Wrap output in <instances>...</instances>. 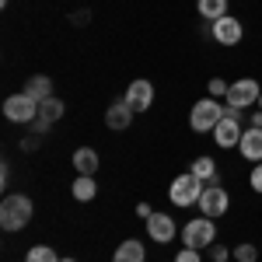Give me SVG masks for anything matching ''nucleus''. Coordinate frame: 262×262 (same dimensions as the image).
<instances>
[{
  "mask_svg": "<svg viewBox=\"0 0 262 262\" xmlns=\"http://www.w3.org/2000/svg\"><path fill=\"white\" fill-rule=\"evenodd\" d=\"M32 213H35L32 200L25 192H11V196H4V203H0V227L4 231H21V227H28Z\"/></svg>",
  "mask_w": 262,
  "mask_h": 262,
  "instance_id": "1",
  "label": "nucleus"
},
{
  "mask_svg": "<svg viewBox=\"0 0 262 262\" xmlns=\"http://www.w3.org/2000/svg\"><path fill=\"white\" fill-rule=\"evenodd\" d=\"M242 108H234V105H227L224 108V119L213 126V140L217 147H238L242 143Z\"/></svg>",
  "mask_w": 262,
  "mask_h": 262,
  "instance_id": "2",
  "label": "nucleus"
},
{
  "mask_svg": "<svg viewBox=\"0 0 262 262\" xmlns=\"http://www.w3.org/2000/svg\"><path fill=\"white\" fill-rule=\"evenodd\" d=\"M224 108L227 105H217V98H203L192 105V116H189V126L196 133H213V126L224 119Z\"/></svg>",
  "mask_w": 262,
  "mask_h": 262,
  "instance_id": "3",
  "label": "nucleus"
},
{
  "mask_svg": "<svg viewBox=\"0 0 262 262\" xmlns=\"http://www.w3.org/2000/svg\"><path fill=\"white\" fill-rule=\"evenodd\" d=\"M203 189H206V182L196 179L192 171H185V175H179V179L171 182L168 196H171V203H175V206H192V203H200Z\"/></svg>",
  "mask_w": 262,
  "mask_h": 262,
  "instance_id": "4",
  "label": "nucleus"
},
{
  "mask_svg": "<svg viewBox=\"0 0 262 262\" xmlns=\"http://www.w3.org/2000/svg\"><path fill=\"white\" fill-rule=\"evenodd\" d=\"M227 206H231V196H227V189H221V179L206 182V189H203V196H200L203 217H210V221H213V217H224Z\"/></svg>",
  "mask_w": 262,
  "mask_h": 262,
  "instance_id": "5",
  "label": "nucleus"
},
{
  "mask_svg": "<svg viewBox=\"0 0 262 262\" xmlns=\"http://www.w3.org/2000/svg\"><path fill=\"white\" fill-rule=\"evenodd\" d=\"M213 238H217V227H213L210 217H196V221H189L182 227L185 248H206V245H213Z\"/></svg>",
  "mask_w": 262,
  "mask_h": 262,
  "instance_id": "6",
  "label": "nucleus"
},
{
  "mask_svg": "<svg viewBox=\"0 0 262 262\" xmlns=\"http://www.w3.org/2000/svg\"><path fill=\"white\" fill-rule=\"evenodd\" d=\"M4 116L11 122H35L39 119V101H32L25 91L21 95H11V98L4 101Z\"/></svg>",
  "mask_w": 262,
  "mask_h": 262,
  "instance_id": "7",
  "label": "nucleus"
},
{
  "mask_svg": "<svg viewBox=\"0 0 262 262\" xmlns=\"http://www.w3.org/2000/svg\"><path fill=\"white\" fill-rule=\"evenodd\" d=\"M259 95H262L259 81L242 77V81H234L231 88H227V105H234V108H248V105H259Z\"/></svg>",
  "mask_w": 262,
  "mask_h": 262,
  "instance_id": "8",
  "label": "nucleus"
},
{
  "mask_svg": "<svg viewBox=\"0 0 262 262\" xmlns=\"http://www.w3.org/2000/svg\"><path fill=\"white\" fill-rule=\"evenodd\" d=\"M210 35L221 42V46H238L242 35H245V25L238 18H231V14H224L221 21H213V25H210Z\"/></svg>",
  "mask_w": 262,
  "mask_h": 262,
  "instance_id": "9",
  "label": "nucleus"
},
{
  "mask_svg": "<svg viewBox=\"0 0 262 262\" xmlns=\"http://www.w3.org/2000/svg\"><path fill=\"white\" fill-rule=\"evenodd\" d=\"M122 98L129 101V108L133 112H147L150 108V101H154V84L150 81H133L129 88H126V95Z\"/></svg>",
  "mask_w": 262,
  "mask_h": 262,
  "instance_id": "10",
  "label": "nucleus"
},
{
  "mask_svg": "<svg viewBox=\"0 0 262 262\" xmlns=\"http://www.w3.org/2000/svg\"><path fill=\"white\" fill-rule=\"evenodd\" d=\"M129 122H133V108H129L126 98H116L105 108V126L108 129H129Z\"/></svg>",
  "mask_w": 262,
  "mask_h": 262,
  "instance_id": "11",
  "label": "nucleus"
},
{
  "mask_svg": "<svg viewBox=\"0 0 262 262\" xmlns=\"http://www.w3.org/2000/svg\"><path fill=\"white\" fill-rule=\"evenodd\" d=\"M147 234H150L154 242L168 245L175 238V221H171L168 213H150V217H147Z\"/></svg>",
  "mask_w": 262,
  "mask_h": 262,
  "instance_id": "12",
  "label": "nucleus"
},
{
  "mask_svg": "<svg viewBox=\"0 0 262 262\" xmlns=\"http://www.w3.org/2000/svg\"><path fill=\"white\" fill-rule=\"evenodd\" d=\"M238 150H242L245 161H262V129H255V126H248L242 133V143H238Z\"/></svg>",
  "mask_w": 262,
  "mask_h": 262,
  "instance_id": "13",
  "label": "nucleus"
},
{
  "mask_svg": "<svg viewBox=\"0 0 262 262\" xmlns=\"http://www.w3.org/2000/svg\"><path fill=\"white\" fill-rule=\"evenodd\" d=\"M25 95L32 101H46L53 98V77H46V74H35V77H28V84H25Z\"/></svg>",
  "mask_w": 262,
  "mask_h": 262,
  "instance_id": "14",
  "label": "nucleus"
},
{
  "mask_svg": "<svg viewBox=\"0 0 262 262\" xmlns=\"http://www.w3.org/2000/svg\"><path fill=\"white\" fill-rule=\"evenodd\" d=\"M112 262H147V248H143L137 238H129V242H122L116 248V259Z\"/></svg>",
  "mask_w": 262,
  "mask_h": 262,
  "instance_id": "15",
  "label": "nucleus"
},
{
  "mask_svg": "<svg viewBox=\"0 0 262 262\" xmlns=\"http://www.w3.org/2000/svg\"><path fill=\"white\" fill-rule=\"evenodd\" d=\"M74 168H77V175H95L98 171V154L91 147H77L74 150Z\"/></svg>",
  "mask_w": 262,
  "mask_h": 262,
  "instance_id": "16",
  "label": "nucleus"
},
{
  "mask_svg": "<svg viewBox=\"0 0 262 262\" xmlns=\"http://www.w3.org/2000/svg\"><path fill=\"white\" fill-rule=\"evenodd\" d=\"M95 196H98L95 175H77V179H74V200L77 203H91Z\"/></svg>",
  "mask_w": 262,
  "mask_h": 262,
  "instance_id": "17",
  "label": "nucleus"
},
{
  "mask_svg": "<svg viewBox=\"0 0 262 262\" xmlns=\"http://www.w3.org/2000/svg\"><path fill=\"white\" fill-rule=\"evenodd\" d=\"M63 112H67V105H63L56 95H53V98H46V101L39 105V119H46L49 126H53L56 119H63Z\"/></svg>",
  "mask_w": 262,
  "mask_h": 262,
  "instance_id": "18",
  "label": "nucleus"
},
{
  "mask_svg": "<svg viewBox=\"0 0 262 262\" xmlns=\"http://www.w3.org/2000/svg\"><path fill=\"white\" fill-rule=\"evenodd\" d=\"M200 14L210 21V25L221 21L224 14H227V0H200Z\"/></svg>",
  "mask_w": 262,
  "mask_h": 262,
  "instance_id": "19",
  "label": "nucleus"
},
{
  "mask_svg": "<svg viewBox=\"0 0 262 262\" xmlns=\"http://www.w3.org/2000/svg\"><path fill=\"white\" fill-rule=\"evenodd\" d=\"M189 171H192L196 179H203V182H213L217 179V161H213V158H196Z\"/></svg>",
  "mask_w": 262,
  "mask_h": 262,
  "instance_id": "20",
  "label": "nucleus"
},
{
  "mask_svg": "<svg viewBox=\"0 0 262 262\" xmlns=\"http://www.w3.org/2000/svg\"><path fill=\"white\" fill-rule=\"evenodd\" d=\"M25 262H60V255L53 252V245H35V248L25 255Z\"/></svg>",
  "mask_w": 262,
  "mask_h": 262,
  "instance_id": "21",
  "label": "nucleus"
},
{
  "mask_svg": "<svg viewBox=\"0 0 262 262\" xmlns=\"http://www.w3.org/2000/svg\"><path fill=\"white\" fill-rule=\"evenodd\" d=\"M231 255H234V259L238 262H259V248H255V245H238V248H234V252H231Z\"/></svg>",
  "mask_w": 262,
  "mask_h": 262,
  "instance_id": "22",
  "label": "nucleus"
},
{
  "mask_svg": "<svg viewBox=\"0 0 262 262\" xmlns=\"http://www.w3.org/2000/svg\"><path fill=\"white\" fill-rule=\"evenodd\" d=\"M206 88H210V98H227V88H231V84L221 81V77H213V81L206 84Z\"/></svg>",
  "mask_w": 262,
  "mask_h": 262,
  "instance_id": "23",
  "label": "nucleus"
},
{
  "mask_svg": "<svg viewBox=\"0 0 262 262\" xmlns=\"http://www.w3.org/2000/svg\"><path fill=\"white\" fill-rule=\"evenodd\" d=\"M175 262H203L200 259V248H182L179 255H175Z\"/></svg>",
  "mask_w": 262,
  "mask_h": 262,
  "instance_id": "24",
  "label": "nucleus"
},
{
  "mask_svg": "<svg viewBox=\"0 0 262 262\" xmlns=\"http://www.w3.org/2000/svg\"><path fill=\"white\" fill-rule=\"evenodd\" d=\"M210 259H213V262H227V259H231V252H227L224 245H210Z\"/></svg>",
  "mask_w": 262,
  "mask_h": 262,
  "instance_id": "25",
  "label": "nucleus"
},
{
  "mask_svg": "<svg viewBox=\"0 0 262 262\" xmlns=\"http://www.w3.org/2000/svg\"><path fill=\"white\" fill-rule=\"evenodd\" d=\"M248 182H252V189H255V192L262 196V161L252 168V179H248Z\"/></svg>",
  "mask_w": 262,
  "mask_h": 262,
  "instance_id": "26",
  "label": "nucleus"
},
{
  "mask_svg": "<svg viewBox=\"0 0 262 262\" xmlns=\"http://www.w3.org/2000/svg\"><path fill=\"white\" fill-rule=\"evenodd\" d=\"M88 18H91V11H74V14H70L74 25H88Z\"/></svg>",
  "mask_w": 262,
  "mask_h": 262,
  "instance_id": "27",
  "label": "nucleus"
},
{
  "mask_svg": "<svg viewBox=\"0 0 262 262\" xmlns=\"http://www.w3.org/2000/svg\"><path fill=\"white\" fill-rule=\"evenodd\" d=\"M252 126L262 129V108H259V105H255V112H252Z\"/></svg>",
  "mask_w": 262,
  "mask_h": 262,
  "instance_id": "28",
  "label": "nucleus"
},
{
  "mask_svg": "<svg viewBox=\"0 0 262 262\" xmlns=\"http://www.w3.org/2000/svg\"><path fill=\"white\" fill-rule=\"evenodd\" d=\"M137 213H140L143 221H147V217H150V213H154V210H150V203H140V206H137Z\"/></svg>",
  "mask_w": 262,
  "mask_h": 262,
  "instance_id": "29",
  "label": "nucleus"
},
{
  "mask_svg": "<svg viewBox=\"0 0 262 262\" xmlns=\"http://www.w3.org/2000/svg\"><path fill=\"white\" fill-rule=\"evenodd\" d=\"M7 182H11V168L4 164V168H0V185H7Z\"/></svg>",
  "mask_w": 262,
  "mask_h": 262,
  "instance_id": "30",
  "label": "nucleus"
},
{
  "mask_svg": "<svg viewBox=\"0 0 262 262\" xmlns=\"http://www.w3.org/2000/svg\"><path fill=\"white\" fill-rule=\"evenodd\" d=\"M60 262H77V259H60Z\"/></svg>",
  "mask_w": 262,
  "mask_h": 262,
  "instance_id": "31",
  "label": "nucleus"
},
{
  "mask_svg": "<svg viewBox=\"0 0 262 262\" xmlns=\"http://www.w3.org/2000/svg\"><path fill=\"white\" fill-rule=\"evenodd\" d=\"M259 108H262V95H259Z\"/></svg>",
  "mask_w": 262,
  "mask_h": 262,
  "instance_id": "32",
  "label": "nucleus"
}]
</instances>
